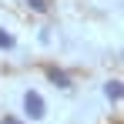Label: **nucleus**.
I'll use <instances>...</instances> for the list:
<instances>
[{
  "instance_id": "1",
  "label": "nucleus",
  "mask_w": 124,
  "mask_h": 124,
  "mask_svg": "<svg viewBox=\"0 0 124 124\" xmlns=\"http://www.w3.org/2000/svg\"><path fill=\"white\" fill-rule=\"evenodd\" d=\"M23 114L34 117V121H40L44 114H47V104H44V97L37 91H27V94H23Z\"/></svg>"
},
{
  "instance_id": "2",
  "label": "nucleus",
  "mask_w": 124,
  "mask_h": 124,
  "mask_svg": "<svg viewBox=\"0 0 124 124\" xmlns=\"http://www.w3.org/2000/svg\"><path fill=\"white\" fill-rule=\"evenodd\" d=\"M47 77L57 84V87H70V81H67V74H64V70H47Z\"/></svg>"
},
{
  "instance_id": "3",
  "label": "nucleus",
  "mask_w": 124,
  "mask_h": 124,
  "mask_svg": "<svg viewBox=\"0 0 124 124\" xmlns=\"http://www.w3.org/2000/svg\"><path fill=\"white\" fill-rule=\"evenodd\" d=\"M104 94H107L111 101H121V84H117V81H111L107 87H104Z\"/></svg>"
},
{
  "instance_id": "4",
  "label": "nucleus",
  "mask_w": 124,
  "mask_h": 124,
  "mask_svg": "<svg viewBox=\"0 0 124 124\" xmlns=\"http://www.w3.org/2000/svg\"><path fill=\"white\" fill-rule=\"evenodd\" d=\"M0 47H14V37H10V34H3V30H0Z\"/></svg>"
},
{
  "instance_id": "5",
  "label": "nucleus",
  "mask_w": 124,
  "mask_h": 124,
  "mask_svg": "<svg viewBox=\"0 0 124 124\" xmlns=\"http://www.w3.org/2000/svg\"><path fill=\"white\" fill-rule=\"evenodd\" d=\"M30 7H34V10H47V3H44V0H30Z\"/></svg>"
},
{
  "instance_id": "6",
  "label": "nucleus",
  "mask_w": 124,
  "mask_h": 124,
  "mask_svg": "<svg viewBox=\"0 0 124 124\" xmlns=\"http://www.w3.org/2000/svg\"><path fill=\"white\" fill-rule=\"evenodd\" d=\"M3 124H20V121H14V117H3Z\"/></svg>"
}]
</instances>
